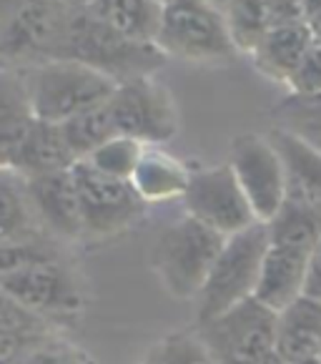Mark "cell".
I'll return each instance as SVG.
<instances>
[{"label":"cell","mask_w":321,"mask_h":364,"mask_svg":"<svg viewBox=\"0 0 321 364\" xmlns=\"http://www.w3.org/2000/svg\"><path fill=\"white\" fill-rule=\"evenodd\" d=\"M224 21L229 28L231 43L236 53H249L256 50L261 38L268 33L271 23V8L268 0H234L224 11Z\"/></svg>","instance_id":"obj_23"},{"label":"cell","mask_w":321,"mask_h":364,"mask_svg":"<svg viewBox=\"0 0 321 364\" xmlns=\"http://www.w3.org/2000/svg\"><path fill=\"white\" fill-rule=\"evenodd\" d=\"M108 111L118 136H129L143 146H160L178 134L176 101L153 75L118 83Z\"/></svg>","instance_id":"obj_9"},{"label":"cell","mask_w":321,"mask_h":364,"mask_svg":"<svg viewBox=\"0 0 321 364\" xmlns=\"http://www.w3.org/2000/svg\"><path fill=\"white\" fill-rule=\"evenodd\" d=\"M23 364H98L91 352L65 339L63 334H53L43 344H38Z\"/></svg>","instance_id":"obj_30"},{"label":"cell","mask_w":321,"mask_h":364,"mask_svg":"<svg viewBox=\"0 0 321 364\" xmlns=\"http://www.w3.org/2000/svg\"><path fill=\"white\" fill-rule=\"evenodd\" d=\"M141 364H219L211 354L209 344L204 342L201 332L193 329H176L163 334L148 352L143 354Z\"/></svg>","instance_id":"obj_27"},{"label":"cell","mask_w":321,"mask_h":364,"mask_svg":"<svg viewBox=\"0 0 321 364\" xmlns=\"http://www.w3.org/2000/svg\"><path fill=\"white\" fill-rule=\"evenodd\" d=\"M309 26H311V33H314V38L316 41H321V11L316 13L314 18L309 21Z\"/></svg>","instance_id":"obj_36"},{"label":"cell","mask_w":321,"mask_h":364,"mask_svg":"<svg viewBox=\"0 0 321 364\" xmlns=\"http://www.w3.org/2000/svg\"><path fill=\"white\" fill-rule=\"evenodd\" d=\"M289 93H296V96H314V93H321V41H316L309 46L304 60L299 63L296 73L291 75L289 80Z\"/></svg>","instance_id":"obj_33"},{"label":"cell","mask_w":321,"mask_h":364,"mask_svg":"<svg viewBox=\"0 0 321 364\" xmlns=\"http://www.w3.org/2000/svg\"><path fill=\"white\" fill-rule=\"evenodd\" d=\"M40 229L28 204L23 178L0 168V239Z\"/></svg>","instance_id":"obj_28"},{"label":"cell","mask_w":321,"mask_h":364,"mask_svg":"<svg viewBox=\"0 0 321 364\" xmlns=\"http://www.w3.org/2000/svg\"><path fill=\"white\" fill-rule=\"evenodd\" d=\"M276 311L251 296L196 329L219 364H254L276 352Z\"/></svg>","instance_id":"obj_10"},{"label":"cell","mask_w":321,"mask_h":364,"mask_svg":"<svg viewBox=\"0 0 321 364\" xmlns=\"http://www.w3.org/2000/svg\"><path fill=\"white\" fill-rule=\"evenodd\" d=\"M75 164V156L70 154L65 136L60 126L38 121L33 124L31 134L26 136L16 161H13L11 171L21 178H36L45 173L65 171Z\"/></svg>","instance_id":"obj_19"},{"label":"cell","mask_w":321,"mask_h":364,"mask_svg":"<svg viewBox=\"0 0 321 364\" xmlns=\"http://www.w3.org/2000/svg\"><path fill=\"white\" fill-rule=\"evenodd\" d=\"M254 364H286V362H284V359H281V357H278L276 352H273V354H268V357L259 359V362H254Z\"/></svg>","instance_id":"obj_37"},{"label":"cell","mask_w":321,"mask_h":364,"mask_svg":"<svg viewBox=\"0 0 321 364\" xmlns=\"http://www.w3.org/2000/svg\"><path fill=\"white\" fill-rule=\"evenodd\" d=\"M68 3H73V6H83L86 0H68Z\"/></svg>","instance_id":"obj_39"},{"label":"cell","mask_w":321,"mask_h":364,"mask_svg":"<svg viewBox=\"0 0 321 364\" xmlns=\"http://www.w3.org/2000/svg\"><path fill=\"white\" fill-rule=\"evenodd\" d=\"M156 48L166 58L221 63L236 55L226 21L209 0H171L160 11Z\"/></svg>","instance_id":"obj_5"},{"label":"cell","mask_w":321,"mask_h":364,"mask_svg":"<svg viewBox=\"0 0 321 364\" xmlns=\"http://www.w3.org/2000/svg\"><path fill=\"white\" fill-rule=\"evenodd\" d=\"M28 204L33 209L38 226L58 244H78L86 241L83 211H80L78 188H75L70 168L45 176L23 178Z\"/></svg>","instance_id":"obj_13"},{"label":"cell","mask_w":321,"mask_h":364,"mask_svg":"<svg viewBox=\"0 0 321 364\" xmlns=\"http://www.w3.org/2000/svg\"><path fill=\"white\" fill-rule=\"evenodd\" d=\"M191 171L193 168H188L176 156L166 154L158 146H146L131 176V186L146 204H163V201L183 198L191 181Z\"/></svg>","instance_id":"obj_18"},{"label":"cell","mask_w":321,"mask_h":364,"mask_svg":"<svg viewBox=\"0 0 321 364\" xmlns=\"http://www.w3.org/2000/svg\"><path fill=\"white\" fill-rule=\"evenodd\" d=\"M36 124L23 68L0 65V168L11 171L26 136Z\"/></svg>","instance_id":"obj_15"},{"label":"cell","mask_w":321,"mask_h":364,"mask_svg":"<svg viewBox=\"0 0 321 364\" xmlns=\"http://www.w3.org/2000/svg\"><path fill=\"white\" fill-rule=\"evenodd\" d=\"M0 287L21 306L40 319L63 329L65 321L83 314L88 304L86 282L65 257L38 262L11 277L0 279Z\"/></svg>","instance_id":"obj_7"},{"label":"cell","mask_w":321,"mask_h":364,"mask_svg":"<svg viewBox=\"0 0 321 364\" xmlns=\"http://www.w3.org/2000/svg\"><path fill=\"white\" fill-rule=\"evenodd\" d=\"M268 244V226L261 221L226 239L204 289L196 296V324L216 319L241 301L251 299Z\"/></svg>","instance_id":"obj_4"},{"label":"cell","mask_w":321,"mask_h":364,"mask_svg":"<svg viewBox=\"0 0 321 364\" xmlns=\"http://www.w3.org/2000/svg\"><path fill=\"white\" fill-rule=\"evenodd\" d=\"M276 129L296 136L321 154V93L314 96H296L289 93V98L273 108Z\"/></svg>","instance_id":"obj_25"},{"label":"cell","mask_w":321,"mask_h":364,"mask_svg":"<svg viewBox=\"0 0 321 364\" xmlns=\"http://www.w3.org/2000/svg\"><path fill=\"white\" fill-rule=\"evenodd\" d=\"M183 209L191 219L201 221L221 236H234L256 224L249 198L244 196L229 164L211 168H193L183 193Z\"/></svg>","instance_id":"obj_12"},{"label":"cell","mask_w":321,"mask_h":364,"mask_svg":"<svg viewBox=\"0 0 321 364\" xmlns=\"http://www.w3.org/2000/svg\"><path fill=\"white\" fill-rule=\"evenodd\" d=\"M229 166L249 198L256 221L268 224L286 201L284 161L268 136L241 134L231 141Z\"/></svg>","instance_id":"obj_11"},{"label":"cell","mask_w":321,"mask_h":364,"mask_svg":"<svg viewBox=\"0 0 321 364\" xmlns=\"http://www.w3.org/2000/svg\"><path fill=\"white\" fill-rule=\"evenodd\" d=\"M304 294L321 299V241L314 247L309 259V277H306V291Z\"/></svg>","instance_id":"obj_34"},{"label":"cell","mask_w":321,"mask_h":364,"mask_svg":"<svg viewBox=\"0 0 321 364\" xmlns=\"http://www.w3.org/2000/svg\"><path fill=\"white\" fill-rule=\"evenodd\" d=\"M266 226L271 244L301 249V252L311 254L321 241V209L299 201V198L286 196L284 206Z\"/></svg>","instance_id":"obj_22"},{"label":"cell","mask_w":321,"mask_h":364,"mask_svg":"<svg viewBox=\"0 0 321 364\" xmlns=\"http://www.w3.org/2000/svg\"><path fill=\"white\" fill-rule=\"evenodd\" d=\"M60 131H63L65 144H68L70 154L75 156V161L88 159V156L96 149H101L106 141L118 136L116 126H113L111 111H108V103L91 108V111L80 113V116L60 124Z\"/></svg>","instance_id":"obj_26"},{"label":"cell","mask_w":321,"mask_h":364,"mask_svg":"<svg viewBox=\"0 0 321 364\" xmlns=\"http://www.w3.org/2000/svg\"><path fill=\"white\" fill-rule=\"evenodd\" d=\"M70 173L78 188L86 241L116 239L143 219L148 204L136 193L131 181L108 176L88 161H75Z\"/></svg>","instance_id":"obj_8"},{"label":"cell","mask_w":321,"mask_h":364,"mask_svg":"<svg viewBox=\"0 0 321 364\" xmlns=\"http://www.w3.org/2000/svg\"><path fill=\"white\" fill-rule=\"evenodd\" d=\"M80 8L98 23L131 41L156 43L160 11H163V6L156 0H86Z\"/></svg>","instance_id":"obj_21"},{"label":"cell","mask_w":321,"mask_h":364,"mask_svg":"<svg viewBox=\"0 0 321 364\" xmlns=\"http://www.w3.org/2000/svg\"><path fill=\"white\" fill-rule=\"evenodd\" d=\"M23 73L36 118L55 126L108 103L118 86L111 75L65 58L31 65L23 68Z\"/></svg>","instance_id":"obj_2"},{"label":"cell","mask_w":321,"mask_h":364,"mask_svg":"<svg viewBox=\"0 0 321 364\" xmlns=\"http://www.w3.org/2000/svg\"><path fill=\"white\" fill-rule=\"evenodd\" d=\"M58 257H65L63 247L50 239L43 229L0 239V279L11 277L26 267H33L38 262H48V259Z\"/></svg>","instance_id":"obj_24"},{"label":"cell","mask_w":321,"mask_h":364,"mask_svg":"<svg viewBox=\"0 0 321 364\" xmlns=\"http://www.w3.org/2000/svg\"><path fill=\"white\" fill-rule=\"evenodd\" d=\"M73 11L68 0H21L0 36V65L31 68L60 58Z\"/></svg>","instance_id":"obj_6"},{"label":"cell","mask_w":321,"mask_h":364,"mask_svg":"<svg viewBox=\"0 0 321 364\" xmlns=\"http://www.w3.org/2000/svg\"><path fill=\"white\" fill-rule=\"evenodd\" d=\"M156 3H160V6H166V3H171V0H156Z\"/></svg>","instance_id":"obj_40"},{"label":"cell","mask_w":321,"mask_h":364,"mask_svg":"<svg viewBox=\"0 0 321 364\" xmlns=\"http://www.w3.org/2000/svg\"><path fill=\"white\" fill-rule=\"evenodd\" d=\"M60 332H23V329H0V364H23L28 354Z\"/></svg>","instance_id":"obj_32"},{"label":"cell","mask_w":321,"mask_h":364,"mask_svg":"<svg viewBox=\"0 0 321 364\" xmlns=\"http://www.w3.org/2000/svg\"><path fill=\"white\" fill-rule=\"evenodd\" d=\"M268 139L284 161L286 188H289L286 196L321 209V154L281 129H273Z\"/></svg>","instance_id":"obj_20"},{"label":"cell","mask_w":321,"mask_h":364,"mask_svg":"<svg viewBox=\"0 0 321 364\" xmlns=\"http://www.w3.org/2000/svg\"><path fill=\"white\" fill-rule=\"evenodd\" d=\"M309 259H311L309 252L268 244L254 299L261 301L268 309H273L276 314L281 309H286L291 301H296L306 291Z\"/></svg>","instance_id":"obj_14"},{"label":"cell","mask_w":321,"mask_h":364,"mask_svg":"<svg viewBox=\"0 0 321 364\" xmlns=\"http://www.w3.org/2000/svg\"><path fill=\"white\" fill-rule=\"evenodd\" d=\"M60 58L91 65V68L111 75L118 83L153 75L168 60L156 48V43L131 41V38L98 23L80 6H75L73 16H70L68 36H65Z\"/></svg>","instance_id":"obj_3"},{"label":"cell","mask_w":321,"mask_h":364,"mask_svg":"<svg viewBox=\"0 0 321 364\" xmlns=\"http://www.w3.org/2000/svg\"><path fill=\"white\" fill-rule=\"evenodd\" d=\"M209 3H211V6L216 8V11L221 13V16H224V11H226V8L231 6V3H234V0H209Z\"/></svg>","instance_id":"obj_38"},{"label":"cell","mask_w":321,"mask_h":364,"mask_svg":"<svg viewBox=\"0 0 321 364\" xmlns=\"http://www.w3.org/2000/svg\"><path fill=\"white\" fill-rule=\"evenodd\" d=\"M224 244L226 236L186 214L158 234L148 254V267L173 299L196 301Z\"/></svg>","instance_id":"obj_1"},{"label":"cell","mask_w":321,"mask_h":364,"mask_svg":"<svg viewBox=\"0 0 321 364\" xmlns=\"http://www.w3.org/2000/svg\"><path fill=\"white\" fill-rule=\"evenodd\" d=\"M143 151L146 146L141 141L129 139V136H113L111 141H106L101 149H96L83 161H88L91 166H96L98 171L108 173V176L121 178V181H131Z\"/></svg>","instance_id":"obj_29"},{"label":"cell","mask_w":321,"mask_h":364,"mask_svg":"<svg viewBox=\"0 0 321 364\" xmlns=\"http://www.w3.org/2000/svg\"><path fill=\"white\" fill-rule=\"evenodd\" d=\"M18 6H21V0H0V36H3V31L8 28L11 18L16 16Z\"/></svg>","instance_id":"obj_35"},{"label":"cell","mask_w":321,"mask_h":364,"mask_svg":"<svg viewBox=\"0 0 321 364\" xmlns=\"http://www.w3.org/2000/svg\"><path fill=\"white\" fill-rule=\"evenodd\" d=\"M276 354L286 364L321 359V299L301 294L278 311Z\"/></svg>","instance_id":"obj_17"},{"label":"cell","mask_w":321,"mask_h":364,"mask_svg":"<svg viewBox=\"0 0 321 364\" xmlns=\"http://www.w3.org/2000/svg\"><path fill=\"white\" fill-rule=\"evenodd\" d=\"M311 43L314 33L309 23H276L268 28V33L251 53L254 68L273 83L289 86L291 75L296 73Z\"/></svg>","instance_id":"obj_16"},{"label":"cell","mask_w":321,"mask_h":364,"mask_svg":"<svg viewBox=\"0 0 321 364\" xmlns=\"http://www.w3.org/2000/svg\"><path fill=\"white\" fill-rule=\"evenodd\" d=\"M0 329H23V332H60L53 321L40 319L26 306H21L0 287Z\"/></svg>","instance_id":"obj_31"}]
</instances>
